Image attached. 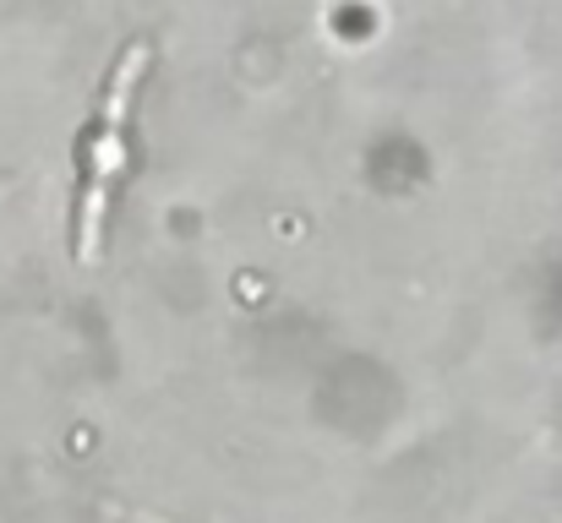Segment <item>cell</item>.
Returning <instances> with one entry per match:
<instances>
[{"label": "cell", "mask_w": 562, "mask_h": 523, "mask_svg": "<svg viewBox=\"0 0 562 523\" xmlns=\"http://www.w3.org/2000/svg\"><path fill=\"white\" fill-rule=\"evenodd\" d=\"M148 38H132L121 49V60L110 66V82H104V110H99V126L88 137V180L77 191V235H71V257L82 268L99 262L104 251V224H110V191L126 170V126H132V104H137V88L148 77Z\"/></svg>", "instance_id": "1"}]
</instances>
